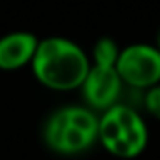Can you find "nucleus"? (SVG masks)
I'll return each mask as SVG.
<instances>
[{
    "mask_svg": "<svg viewBox=\"0 0 160 160\" xmlns=\"http://www.w3.org/2000/svg\"><path fill=\"white\" fill-rule=\"evenodd\" d=\"M30 64L42 85L62 92L79 89L91 70L85 51L66 38H47L40 42Z\"/></svg>",
    "mask_w": 160,
    "mask_h": 160,
    "instance_id": "obj_1",
    "label": "nucleus"
},
{
    "mask_svg": "<svg viewBox=\"0 0 160 160\" xmlns=\"http://www.w3.org/2000/svg\"><path fill=\"white\" fill-rule=\"evenodd\" d=\"M98 139L111 154L134 158L147 147L149 132L145 121L134 108L115 104L98 121Z\"/></svg>",
    "mask_w": 160,
    "mask_h": 160,
    "instance_id": "obj_2",
    "label": "nucleus"
},
{
    "mask_svg": "<svg viewBox=\"0 0 160 160\" xmlns=\"http://www.w3.org/2000/svg\"><path fill=\"white\" fill-rule=\"evenodd\" d=\"M98 121L100 119L87 108H62L49 117L45 141L60 154L83 152L98 139Z\"/></svg>",
    "mask_w": 160,
    "mask_h": 160,
    "instance_id": "obj_3",
    "label": "nucleus"
},
{
    "mask_svg": "<svg viewBox=\"0 0 160 160\" xmlns=\"http://www.w3.org/2000/svg\"><path fill=\"white\" fill-rule=\"evenodd\" d=\"M115 68L124 85L151 89L160 83V51L145 43L130 45L119 53Z\"/></svg>",
    "mask_w": 160,
    "mask_h": 160,
    "instance_id": "obj_4",
    "label": "nucleus"
},
{
    "mask_svg": "<svg viewBox=\"0 0 160 160\" xmlns=\"http://www.w3.org/2000/svg\"><path fill=\"white\" fill-rule=\"evenodd\" d=\"M87 104L94 109H109L117 104L122 89L121 75L115 66L92 64L81 85Z\"/></svg>",
    "mask_w": 160,
    "mask_h": 160,
    "instance_id": "obj_5",
    "label": "nucleus"
},
{
    "mask_svg": "<svg viewBox=\"0 0 160 160\" xmlns=\"http://www.w3.org/2000/svg\"><path fill=\"white\" fill-rule=\"evenodd\" d=\"M38 40L28 32H12L0 38V70H19L32 62Z\"/></svg>",
    "mask_w": 160,
    "mask_h": 160,
    "instance_id": "obj_6",
    "label": "nucleus"
},
{
    "mask_svg": "<svg viewBox=\"0 0 160 160\" xmlns=\"http://www.w3.org/2000/svg\"><path fill=\"white\" fill-rule=\"evenodd\" d=\"M119 45L111 40V38H102L96 42L92 57H94V64L100 66H117V58H119Z\"/></svg>",
    "mask_w": 160,
    "mask_h": 160,
    "instance_id": "obj_7",
    "label": "nucleus"
},
{
    "mask_svg": "<svg viewBox=\"0 0 160 160\" xmlns=\"http://www.w3.org/2000/svg\"><path fill=\"white\" fill-rule=\"evenodd\" d=\"M143 104H145V109L154 119L160 121V83L154 85V87H151V89H147V94H145Z\"/></svg>",
    "mask_w": 160,
    "mask_h": 160,
    "instance_id": "obj_8",
    "label": "nucleus"
},
{
    "mask_svg": "<svg viewBox=\"0 0 160 160\" xmlns=\"http://www.w3.org/2000/svg\"><path fill=\"white\" fill-rule=\"evenodd\" d=\"M156 49L160 51V32H158V40H156Z\"/></svg>",
    "mask_w": 160,
    "mask_h": 160,
    "instance_id": "obj_9",
    "label": "nucleus"
}]
</instances>
